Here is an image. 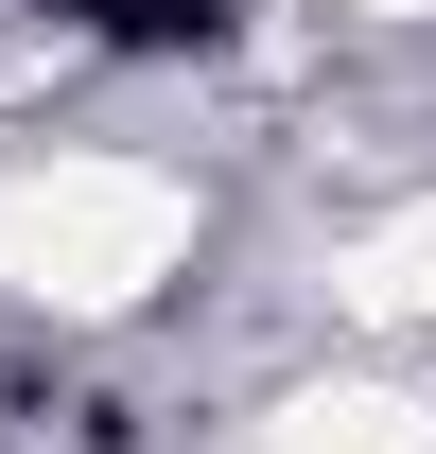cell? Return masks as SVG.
<instances>
[{"mask_svg": "<svg viewBox=\"0 0 436 454\" xmlns=\"http://www.w3.org/2000/svg\"><path fill=\"white\" fill-rule=\"evenodd\" d=\"M175 262H192V175H158V158H18L0 175V297L140 315Z\"/></svg>", "mask_w": 436, "mask_h": 454, "instance_id": "cell-1", "label": "cell"}, {"mask_svg": "<svg viewBox=\"0 0 436 454\" xmlns=\"http://www.w3.org/2000/svg\"><path fill=\"white\" fill-rule=\"evenodd\" d=\"M262 454H436V402L419 385H297L262 419Z\"/></svg>", "mask_w": 436, "mask_h": 454, "instance_id": "cell-2", "label": "cell"}, {"mask_svg": "<svg viewBox=\"0 0 436 454\" xmlns=\"http://www.w3.org/2000/svg\"><path fill=\"white\" fill-rule=\"evenodd\" d=\"M331 280H349V315H436V192H419V210H384Z\"/></svg>", "mask_w": 436, "mask_h": 454, "instance_id": "cell-3", "label": "cell"}, {"mask_svg": "<svg viewBox=\"0 0 436 454\" xmlns=\"http://www.w3.org/2000/svg\"><path fill=\"white\" fill-rule=\"evenodd\" d=\"M349 18H436V0H349Z\"/></svg>", "mask_w": 436, "mask_h": 454, "instance_id": "cell-4", "label": "cell"}]
</instances>
